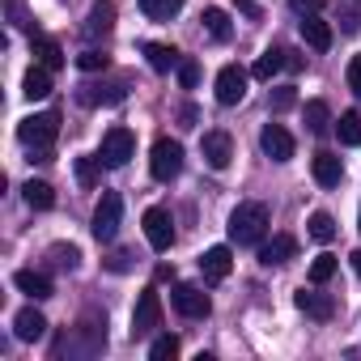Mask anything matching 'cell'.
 Listing matches in <instances>:
<instances>
[{"label": "cell", "instance_id": "cell-1", "mask_svg": "<svg viewBox=\"0 0 361 361\" xmlns=\"http://www.w3.org/2000/svg\"><path fill=\"white\" fill-rule=\"evenodd\" d=\"M226 230H230V243H238V247H259L264 234H268V204H259V200L238 204V209L230 213Z\"/></svg>", "mask_w": 361, "mask_h": 361}, {"label": "cell", "instance_id": "cell-2", "mask_svg": "<svg viewBox=\"0 0 361 361\" xmlns=\"http://www.w3.org/2000/svg\"><path fill=\"white\" fill-rule=\"evenodd\" d=\"M56 136H60V115H56V111L26 115V119L18 123V140H22L26 149H35V153H39V161H47V153H51Z\"/></svg>", "mask_w": 361, "mask_h": 361}, {"label": "cell", "instance_id": "cell-3", "mask_svg": "<svg viewBox=\"0 0 361 361\" xmlns=\"http://www.w3.org/2000/svg\"><path fill=\"white\" fill-rule=\"evenodd\" d=\"M149 170H153L157 183H170V178H178V170H183V145L170 140V136H161V140L153 145V153H149Z\"/></svg>", "mask_w": 361, "mask_h": 361}, {"label": "cell", "instance_id": "cell-4", "mask_svg": "<svg viewBox=\"0 0 361 361\" xmlns=\"http://www.w3.org/2000/svg\"><path fill=\"white\" fill-rule=\"evenodd\" d=\"M119 221H123V200L115 196V192H102V200H98V209H94V238L98 243H111L115 234H119Z\"/></svg>", "mask_w": 361, "mask_h": 361}, {"label": "cell", "instance_id": "cell-5", "mask_svg": "<svg viewBox=\"0 0 361 361\" xmlns=\"http://www.w3.org/2000/svg\"><path fill=\"white\" fill-rule=\"evenodd\" d=\"M247 81H251L247 68L226 64V68L217 73V102H221V106H238V102L247 98Z\"/></svg>", "mask_w": 361, "mask_h": 361}, {"label": "cell", "instance_id": "cell-6", "mask_svg": "<svg viewBox=\"0 0 361 361\" xmlns=\"http://www.w3.org/2000/svg\"><path fill=\"white\" fill-rule=\"evenodd\" d=\"M140 226H145V238H149L153 251H170V243H174V217L166 209H145Z\"/></svg>", "mask_w": 361, "mask_h": 361}, {"label": "cell", "instance_id": "cell-7", "mask_svg": "<svg viewBox=\"0 0 361 361\" xmlns=\"http://www.w3.org/2000/svg\"><path fill=\"white\" fill-rule=\"evenodd\" d=\"M170 302H174L178 314H188V319H209V310H213L209 293L196 289V285H174V289H170Z\"/></svg>", "mask_w": 361, "mask_h": 361}, {"label": "cell", "instance_id": "cell-8", "mask_svg": "<svg viewBox=\"0 0 361 361\" xmlns=\"http://www.w3.org/2000/svg\"><path fill=\"white\" fill-rule=\"evenodd\" d=\"M136 153V136L128 132V128H111L106 136H102V166H128V157Z\"/></svg>", "mask_w": 361, "mask_h": 361}, {"label": "cell", "instance_id": "cell-9", "mask_svg": "<svg viewBox=\"0 0 361 361\" xmlns=\"http://www.w3.org/2000/svg\"><path fill=\"white\" fill-rule=\"evenodd\" d=\"M153 327H161V298H157V289H145L132 310V336H149Z\"/></svg>", "mask_w": 361, "mask_h": 361}, {"label": "cell", "instance_id": "cell-10", "mask_svg": "<svg viewBox=\"0 0 361 361\" xmlns=\"http://www.w3.org/2000/svg\"><path fill=\"white\" fill-rule=\"evenodd\" d=\"M200 153H204V161H209L213 170H226L230 157H234V140H230V132H204Z\"/></svg>", "mask_w": 361, "mask_h": 361}, {"label": "cell", "instance_id": "cell-11", "mask_svg": "<svg viewBox=\"0 0 361 361\" xmlns=\"http://www.w3.org/2000/svg\"><path fill=\"white\" fill-rule=\"evenodd\" d=\"M293 255H298V238H293V234H276V238L259 243V264H264V268H281V264H289Z\"/></svg>", "mask_w": 361, "mask_h": 361}, {"label": "cell", "instance_id": "cell-12", "mask_svg": "<svg viewBox=\"0 0 361 361\" xmlns=\"http://www.w3.org/2000/svg\"><path fill=\"white\" fill-rule=\"evenodd\" d=\"M293 306H298L302 314L319 319V323L336 314V298H331V293H319V289H298V293H293Z\"/></svg>", "mask_w": 361, "mask_h": 361}, {"label": "cell", "instance_id": "cell-13", "mask_svg": "<svg viewBox=\"0 0 361 361\" xmlns=\"http://www.w3.org/2000/svg\"><path fill=\"white\" fill-rule=\"evenodd\" d=\"M259 149H264L272 161H289V157H293V136H289L281 123H268V128L259 132Z\"/></svg>", "mask_w": 361, "mask_h": 361}, {"label": "cell", "instance_id": "cell-14", "mask_svg": "<svg viewBox=\"0 0 361 361\" xmlns=\"http://www.w3.org/2000/svg\"><path fill=\"white\" fill-rule=\"evenodd\" d=\"M230 268H234V255H230V247H209L204 255H200V272H204V281H226L230 276Z\"/></svg>", "mask_w": 361, "mask_h": 361}, {"label": "cell", "instance_id": "cell-15", "mask_svg": "<svg viewBox=\"0 0 361 361\" xmlns=\"http://www.w3.org/2000/svg\"><path fill=\"white\" fill-rule=\"evenodd\" d=\"M310 170H314V183L319 188H340V178H344V161L336 153H314Z\"/></svg>", "mask_w": 361, "mask_h": 361}, {"label": "cell", "instance_id": "cell-16", "mask_svg": "<svg viewBox=\"0 0 361 361\" xmlns=\"http://www.w3.org/2000/svg\"><path fill=\"white\" fill-rule=\"evenodd\" d=\"M13 336L26 340V344H30V340H43V336H47V319H43L35 306H26V310H18V319H13Z\"/></svg>", "mask_w": 361, "mask_h": 361}, {"label": "cell", "instance_id": "cell-17", "mask_svg": "<svg viewBox=\"0 0 361 361\" xmlns=\"http://www.w3.org/2000/svg\"><path fill=\"white\" fill-rule=\"evenodd\" d=\"M13 285H18L22 293H30L35 302H43V298H51V276H47V272H35V268H22V272H13Z\"/></svg>", "mask_w": 361, "mask_h": 361}, {"label": "cell", "instance_id": "cell-18", "mask_svg": "<svg viewBox=\"0 0 361 361\" xmlns=\"http://www.w3.org/2000/svg\"><path fill=\"white\" fill-rule=\"evenodd\" d=\"M111 26H115V5L111 0H94L90 5V18H85V35H111Z\"/></svg>", "mask_w": 361, "mask_h": 361}, {"label": "cell", "instance_id": "cell-19", "mask_svg": "<svg viewBox=\"0 0 361 361\" xmlns=\"http://www.w3.org/2000/svg\"><path fill=\"white\" fill-rule=\"evenodd\" d=\"M145 60H149L153 73H170V68L183 64V56H178L170 43H145Z\"/></svg>", "mask_w": 361, "mask_h": 361}, {"label": "cell", "instance_id": "cell-20", "mask_svg": "<svg viewBox=\"0 0 361 361\" xmlns=\"http://www.w3.org/2000/svg\"><path fill=\"white\" fill-rule=\"evenodd\" d=\"M30 51H35V60L43 64V68H64V51H60V43L56 39H47V35H35L30 39Z\"/></svg>", "mask_w": 361, "mask_h": 361}, {"label": "cell", "instance_id": "cell-21", "mask_svg": "<svg viewBox=\"0 0 361 361\" xmlns=\"http://www.w3.org/2000/svg\"><path fill=\"white\" fill-rule=\"evenodd\" d=\"M302 43H306V47H314V51H327V47H331V26H327V22H319L314 13H310V18H302Z\"/></svg>", "mask_w": 361, "mask_h": 361}, {"label": "cell", "instance_id": "cell-22", "mask_svg": "<svg viewBox=\"0 0 361 361\" xmlns=\"http://www.w3.org/2000/svg\"><path fill=\"white\" fill-rule=\"evenodd\" d=\"M22 94H26L30 102H39V98H47V94H51V68H43V64H35V68L26 73V81H22Z\"/></svg>", "mask_w": 361, "mask_h": 361}, {"label": "cell", "instance_id": "cell-23", "mask_svg": "<svg viewBox=\"0 0 361 361\" xmlns=\"http://www.w3.org/2000/svg\"><path fill=\"white\" fill-rule=\"evenodd\" d=\"M281 68H285V51H281V47H268V51H264V56L255 60L251 77H255V81H272V77H276Z\"/></svg>", "mask_w": 361, "mask_h": 361}, {"label": "cell", "instance_id": "cell-24", "mask_svg": "<svg viewBox=\"0 0 361 361\" xmlns=\"http://www.w3.org/2000/svg\"><path fill=\"white\" fill-rule=\"evenodd\" d=\"M22 196H26L30 209H51L56 204V192H51V183H43V178H30V183L22 188Z\"/></svg>", "mask_w": 361, "mask_h": 361}, {"label": "cell", "instance_id": "cell-25", "mask_svg": "<svg viewBox=\"0 0 361 361\" xmlns=\"http://www.w3.org/2000/svg\"><path fill=\"white\" fill-rule=\"evenodd\" d=\"M140 9H145V18H153V22H170V18H178L183 0H140Z\"/></svg>", "mask_w": 361, "mask_h": 361}, {"label": "cell", "instance_id": "cell-26", "mask_svg": "<svg viewBox=\"0 0 361 361\" xmlns=\"http://www.w3.org/2000/svg\"><path fill=\"white\" fill-rule=\"evenodd\" d=\"M306 234H310L314 243H331V238H336V217H331V213H310Z\"/></svg>", "mask_w": 361, "mask_h": 361}, {"label": "cell", "instance_id": "cell-27", "mask_svg": "<svg viewBox=\"0 0 361 361\" xmlns=\"http://www.w3.org/2000/svg\"><path fill=\"white\" fill-rule=\"evenodd\" d=\"M336 136H340V145H361V115L357 111H344L336 119Z\"/></svg>", "mask_w": 361, "mask_h": 361}, {"label": "cell", "instance_id": "cell-28", "mask_svg": "<svg viewBox=\"0 0 361 361\" xmlns=\"http://www.w3.org/2000/svg\"><path fill=\"white\" fill-rule=\"evenodd\" d=\"M98 178H102V157H77V183L98 188Z\"/></svg>", "mask_w": 361, "mask_h": 361}, {"label": "cell", "instance_id": "cell-29", "mask_svg": "<svg viewBox=\"0 0 361 361\" xmlns=\"http://www.w3.org/2000/svg\"><path fill=\"white\" fill-rule=\"evenodd\" d=\"M204 30H209L217 43H226V39H230V18H226V9H204Z\"/></svg>", "mask_w": 361, "mask_h": 361}, {"label": "cell", "instance_id": "cell-30", "mask_svg": "<svg viewBox=\"0 0 361 361\" xmlns=\"http://www.w3.org/2000/svg\"><path fill=\"white\" fill-rule=\"evenodd\" d=\"M306 128L310 132H327L331 128V111H327V102H306Z\"/></svg>", "mask_w": 361, "mask_h": 361}, {"label": "cell", "instance_id": "cell-31", "mask_svg": "<svg viewBox=\"0 0 361 361\" xmlns=\"http://www.w3.org/2000/svg\"><path fill=\"white\" fill-rule=\"evenodd\" d=\"M336 268H340V264H336V255H327V251H323V255H314V264H310V281H314V285H327V281L336 276Z\"/></svg>", "mask_w": 361, "mask_h": 361}, {"label": "cell", "instance_id": "cell-32", "mask_svg": "<svg viewBox=\"0 0 361 361\" xmlns=\"http://www.w3.org/2000/svg\"><path fill=\"white\" fill-rule=\"evenodd\" d=\"M149 357H153V361H174V357H178V336H157V340L149 344Z\"/></svg>", "mask_w": 361, "mask_h": 361}, {"label": "cell", "instance_id": "cell-33", "mask_svg": "<svg viewBox=\"0 0 361 361\" xmlns=\"http://www.w3.org/2000/svg\"><path fill=\"white\" fill-rule=\"evenodd\" d=\"M47 255H51V268H64V272H73V268H77V259H81V251H77V247H64V243H60V247H51Z\"/></svg>", "mask_w": 361, "mask_h": 361}, {"label": "cell", "instance_id": "cell-34", "mask_svg": "<svg viewBox=\"0 0 361 361\" xmlns=\"http://www.w3.org/2000/svg\"><path fill=\"white\" fill-rule=\"evenodd\" d=\"M77 68H81V73H98V68H106V56H102V51H81V56H77Z\"/></svg>", "mask_w": 361, "mask_h": 361}, {"label": "cell", "instance_id": "cell-35", "mask_svg": "<svg viewBox=\"0 0 361 361\" xmlns=\"http://www.w3.org/2000/svg\"><path fill=\"white\" fill-rule=\"evenodd\" d=\"M178 81H183V90H196V81H200V64H196V60H183V64H178Z\"/></svg>", "mask_w": 361, "mask_h": 361}, {"label": "cell", "instance_id": "cell-36", "mask_svg": "<svg viewBox=\"0 0 361 361\" xmlns=\"http://www.w3.org/2000/svg\"><path fill=\"white\" fill-rule=\"evenodd\" d=\"M323 5H327V0H289V9H293V13H302V18H310V13H319Z\"/></svg>", "mask_w": 361, "mask_h": 361}, {"label": "cell", "instance_id": "cell-37", "mask_svg": "<svg viewBox=\"0 0 361 361\" xmlns=\"http://www.w3.org/2000/svg\"><path fill=\"white\" fill-rule=\"evenodd\" d=\"M348 90L361 98V56H353V60H348Z\"/></svg>", "mask_w": 361, "mask_h": 361}, {"label": "cell", "instance_id": "cell-38", "mask_svg": "<svg viewBox=\"0 0 361 361\" xmlns=\"http://www.w3.org/2000/svg\"><path fill=\"white\" fill-rule=\"evenodd\" d=\"M293 106V90H276L272 94V111H289Z\"/></svg>", "mask_w": 361, "mask_h": 361}, {"label": "cell", "instance_id": "cell-39", "mask_svg": "<svg viewBox=\"0 0 361 361\" xmlns=\"http://www.w3.org/2000/svg\"><path fill=\"white\" fill-rule=\"evenodd\" d=\"M128 268H132V255L128 251H115L111 255V272H128Z\"/></svg>", "mask_w": 361, "mask_h": 361}, {"label": "cell", "instance_id": "cell-40", "mask_svg": "<svg viewBox=\"0 0 361 361\" xmlns=\"http://www.w3.org/2000/svg\"><path fill=\"white\" fill-rule=\"evenodd\" d=\"M344 30H348V35L361 30V9H344Z\"/></svg>", "mask_w": 361, "mask_h": 361}, {"label": "cell", "instance_id": "cell-41", "mask_svg": "<svg viewBox=\"0 0 361 361\" xmlns=\"http://www.w3.org/2000/svg\"><path fill=\"white\" fill-rule=\"evenodd\" d=\"M302 64H306V60H302V56H298V51H285V68H293V73H298V68H302Z\"/></svg>", "mask_w": 361, "mask_h": 361}, {"label": "cell", "instance_id": "cell-42", "mask_svg": "<svg viewBox=\"0 0 361 361\" xmlns=\"http://www.w3.org/2000/svg\"><path fill=\"white\" fill-rule=\"evenodd\" d=\"M238 9H243L247 18H259V5H255V0H238Z\"/></svg>", "mask_w": 361, "mask_h": 361}, {"label": "cell", "instance_id": "cell-43", "mask_svg": "<svg viewBox=\"0 0 361 361\" xmlns=\"http://www.w3.org/2000/svg\"><path fill=\"white\" fill-rule=\"evenodd\" d=\"M353 272H357V276H361V251H357V255H353Z\"/></svg>", "mask_w": 361, "mask_h": 361}, {"label": "cell", "instance_id": "cell-44", "mask_svg": "<svg viewBox=\"0 0 361 361\" xmlns=\"http://www.w3.org/2000/svg\"><path fill=\"white\" fill-rule=\"evenodd\" d=\"M357 230H361V217H357Z\"/></svg>", "mask_w": 361, "mask_h": 361}]
</instances>
